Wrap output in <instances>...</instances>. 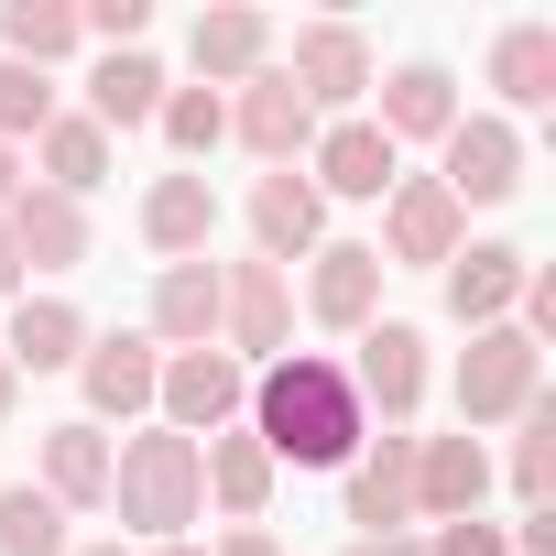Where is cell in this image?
<instances>
[{
    "label": "cell",
    "instance_id": "cell-1",
    "mask_svg": "<svg viewBox=\"0 0 556 556\" xmlns=\"http://www.w3.org/2000/svg\"><path fill=\"white\" fill-rule=\"evenodd\" d=\"M251 437H262V458L273 469H350L361 458V437H371V415H361V393H350V361H328V350H285V361H262V382H251Z\"/></svg>",
    "mask_w": 556,
    "mask_h": 556
},
{
    "label": "cell",
    "instance_id": "cell-2",
    "mask_svg": "<svg viewBox=\"0 0 556 556\" xmlns=\"http://www.w3.org/2000/svg\"><path fill=\"white\" fill-rule=\"evenodd\" d=\"M110 502H121V523L131 534H186L197 523V502H207V469H197V437H175V426H153V437H131L121 458H110Z\"/></svg>",
    "mask_w": 556,
    "mask_h": 556
},
{
    "label": "cell",
    "instance_id": "cell-3",
    "mask_svg": "<svg viewBox=\"0 0 556 556\" xmlns=\"http://www.w3.org/2000/svg\"><path fill=\"white\" fill-rule=\"evenodd\" d=\"M534 393H545V350H534L523 328H480L469 361H458V415H469V426H502V415H523Z\"/></svg>",
    "mask_w": 556,
    "mask_h": 556
},
{
    "label": "cell",
    "instance_id": "cell-4",
    "mask_svg": "<svg viewBox=\"0 0 556 556\" xmlns=\"http://www.w3.org/2000/svg\"><path fill=\"white\" fill-rule=\"evenodd\" d=\"M153 404H164L175 437H229V415L251 404V371H240L229 350H175L164 382H153Z\"/></svg>",
    "mask_w": 556,
    "mask_h": 556
},
{
    "label": "cell",
    "instance_id": "cell-5",
    "mask_svg": "<svg viewBox=\"0 0 556 556\" xmlns=\"http://www.w3.org/2000/svg\"><path fill=\"white\" fill-rule=\"evenodd\" d=\"M285 328H295V295L273 262H229L218 273V339L229 361H285Z\"/></svg>",
    "mask_w": 556,
    "mask_h": 556
},
{
    "label": "cell",
    "instance_id": "cell-6",
    "mask_svg": "<svg viewBox=\"0 0 556 556\" xmlns=\"http://www.w3.org/2000/svg\"><path fill=\"white\" fill-rule=\"evenodd\" d=\"M458 197L437 175H393V207H382V273L393 262H458Z\"/></svg>",
    "mask_w": 556,
    "mask_h": 556
},
{
    "label": "cell",
    "instance_id": "cell-7",
    "mask_svg": "<svg viewBox=\"0 0 556 556\" xmlns=\"http://www.w3.org/2000/svg\"><path fill=\"white\" fill-rule=\"evenodd\" d=\"M350 393H361V415L404 426V415L426 404V339H415V328H361V361H350Z\"/></svg>",
    "mask_w": 556,
    "mask_h": 556
},
{
    "label": "cell",
    "instance_id": "cell-8",
    "mask_svg": "<svg viewBox=\"0 0 556 556\" xmlns=\"http://www.w3.org/2000/svg\"><path fill=\"white\" fill-rule=\"evenodd\" d=\"M285 77H295V99H306V110H350V99L371 88V45H361L350 23H306V34H295V55H285Z\"/></svg>",
    "mask_w": 556,
    "mask_h": 556
},
{
    "label": "cell",
    "instance_id": "cell-9",
    "mask_svg": "<svg viewBox=\"0 0 556 556\" xmlns=\"http://www.w3.org/2000/svg\"><path fill=\"white\" fill-rule=\"evenodd\" d=\"M458 207H491V197H513L523 186V142H513V121H458L447 131V175H437Z\"/></svg>",
    "mask_w": 556,
    "mask_h": 556
},
{
    "label": "cell",
    "instance_id": "cell-10",
    "mask_svg": "<svg viewBox=\"0 0 556 556\" xmlns=\"http://www.w3.org/2000/svg\"><path fill=\"white\" fill-rule=\"evenodd\" d=\"M513 306H523V251H513V240H480V251H458V262H447V317H458L469 339H480V328H502Z\"/></svg>",
    "mask_w": 556,
    "mask_h": 556
},
{
    "label": "cell",
    "instance_id": "cell-11",
    "mask_svg": "<svg viewBox=\"0 0 556 556\" xmlns=\"http://www.w3.org/2000/svg\"><path fill=\"white\" fill-rule=\"evenodd\" d=\"M0 229H12V251H23L34 273L88 262V207H77V197H55V186H23L12 207H0Z\"/></svg>",
    "mask_w": 556,
    "mask_h": 556
},
{
    "label": "cell",
    "instance_id": "cell-12",
    "mask_svg": "<svg viewBox=\"0 0 556 556\" xmlns=\"http://www.w3.org/2000/svg\"><path fill=\"white\" fill-rule=\"evenodd\" d=\"M251 229H262V262L285 273L295 251H317V229H328V197H317L295 164H273V175L251 186Z\"/></svg>",
    "mask_w": 556,
    "mask_h": 556
},
{
    "label": "cell",
    "instance_id": "cell-13",
    "mask_svg": "<svg viewBox=\"0 0 556 556\" xmlns=\"http://www.w3.org/2000/svg\"><path fill=\"white\" fill-rule=\"evenodd\" d=\"M480 491H491V458H480V437H415V513H437V523H469V513H480Z\"/></svg>",
    "mask_w": 556,
    "mask_h": 556
},
{
    "label": "cell",
    "instance_id": "cell-14",
    "mask_svg": "<svg viewBox=\"0 0 556 556\" xmlns=\"http://www.w3.org/2000/svg\"><path fill=\"white\" fill-rule=\"evenodd\" d=\"M404 513H415V437L382 426V447L350 458V523L361 534H404Z\"/></svg>",
    "mask_w": 556,
    "mask_h": 556
},
{
    "label": "cell",
    "instance_id": "cell-15",
    "mask_svg": "<svg viewBox=\"0 0 556 556\" xmlns=\"http://www.w3.org/2000/svg\"><path fill=\"white\" fill-rule=\"evenodd\" d=\"M240 142H251L262 164H295V153H317V110L295 99V77H285V66H262V77L240 88Z\"/></svg>",
    "mask_w": 556,
    "mask_h": 556
},
{
    "label": "cell",
    "instance_id": "cell-16",
    "mask_svg": "<svg viewBox=\"0 0 556 556\" xmlns=\"http://www.w3.org/2000/svg\"><path fill=\"white\" fill-rule=\"evenodd\" d=\"M0 361H12V371H66V361H88V317L66 295H12V339H0Z\"/></svg>",
    "mask_w": 556,
    "mask_h": 556
},
{
    "label": "cell",
    "instance_id": "cell-17",
    "mask_svg": "<svg viewBox=\"0 0 556 556\" xmlns=\"http://www.w3.org/2000/svg\"><path fill=\"white\" fill-rule=\"evenodd\" d=\"M371 131H382V142H447V131H458V88H447V66H393Z\"/></svg>",
    "mask_w": 556,
    "mask_h": 556
},
{
    "label": "cell",
    "instance_id": "cell-18",
    "mask_svg": "<svg viewBox=\"0 0 556 556\" xmlns=\"http://www.w3.org/2000/svg\"><path fill=\"white\" fill-rule=\"evenodd\" d=\"M393 175H404V153H393L371 121L317 131V197H393Z\"/></svg>",
    "mask_w": 556,
    "mask_h": 556
},
{
    "label": "cell",
    "instance_id": "cell-19",
    "mask_svg": "<svg viewBox=\"0 0 556 556\" xmlns=\"http://www.w3.org/2000/svg\"><path fill=\"white\" fill-rule=\"evenodd\" d=\"M306 306H317L328 328H371V306H382V251H371V240H328Z\"/></svg>",
    "mask_w": 556,
    "mask_h": 556
},
{
    "label": "cell",
    "instance_id": "cell-20",
    "mask_svg": "<svg viewBox=\"0 0 556 556\" xmlns=\"http://www.w3.org/2000/svg\"><path fill=\"white\" fill-rule=\"evenodd\" d=\"M153 339H175V350L218 339V262H164L153 273Z\"/></svg>",
    "mask_w": 556,
    "mask_h": 556
},
{
    "label": "cell",
    "instance_id": "cell-21",
    "mask_svg": "<svg viewBox=\"0 0 556 556\" xmlns=\"http://www.w3.org/2000/svg\"><path fill=\"white\" fill-rule=\"evenodd\" d=\"M207 229H218V197H207V175H164V186L142 197V240H153V251H175V262H207Z\"/></svg>",
    "mask_w": 556,
    "mask_h": 556
},
{
    "label": "cell",
    "instance_id": "cell-22",
    "mask_svg": "<svg viewBox=\"0 0 556 556\" xmlns=\"http://www.w3.org/2000/svg\"><path fill=\"white\" fill-rule=\"evenodd\" d=\"M88 404L99 415H153V382H164V361H153V339H88Z\"/></svg>",
    "mask_w": 556,
    "mask_h": 556
},
{
    "label": "cell",
    "instance_id": "cell-23",
    "mask_svg": "<svg viewBox=\"0 0 556 556\" xmlns=\"http://www.w3.org/2000/svg\"><path fill=\"white\" fill-rule=\"evenodd\" d=\"M45 502L55 513H99L110 502V437L99 426H55L45 437Z\"/></svg>",
    "mask_w": 556,
    "mask_h": 556
},
{
    "label": "cell",
    "instance_id": "cell-24",
    "mask_svg": "<svg viewBox=\"0 0 556 556\" xmlns=\"http://www.w3.org/2000/svg\"><path fill=\"white\" fill-rule=\"evenodd\" d=\"M164 110V66L153 55H99V77H88V121L99 131H142Z\"/></svg>",
    "mask_w": 556,
    "mask_h": 556
},
{
    "label": "cell",
    "instance_id": "cell-25",
    "mask_svg": "<svg viewBox=\"0 0 556 556\" xmlns=\"http://www.w3.org/2000/svg\"><path fill=\"white\" fill-rule=\"evenodd\" d=\"M491 88H502L513 110H545V99H556V23H513V34L491 45Z\"/></svg>",
    "mask_w": 556,
    "mask_h": 556
},
{
    "label": "cell",
    "instance_id": "cell-26",
    "mask_svg": "<svg viewBox=\"0 0 556 556\" xmlns=\"http://www.w3.org/2000/svg\"><path fill=\"white\" fill-rule=\"evenodd\" d=\"M34 142H45V175H55V197H88V186L110 175V131H99L88 110H55Z\"/></svg>",
    "mask_w": 556,
    "mask_h": 556
},
{
    "label": "cell",
    "instance_id": "cell-27",
    "mask_svg": "<svg viewBox=\"0 0 556 556\" xmlns=\"http://www.w3.org/2000/svg\"><path fill=\"white\" fill-rule=\"evenodd\" d=\"M273 23L262 12H197V77H262Z\"/></svg>",
    "mask_w": 556,
    "mask_h": 556
},
{
    "label": "cell",
    "instance_id": "cell-28",
    "mask_svg": "<svg viewBox=\"0 0 556 556\" xmlns=\"http://www.w3.org/2000/svg\"><path fill=\"white\" fill-rule=\"evenodd\" d=\"M197 469H207V491H218L240 523L273 502V458H262V437H207V447H197Z\"/></svg>",
    "mask_w": 556,
    "mask_h": 556
},
{
    "label": "cell",
    "instance_id": "cell-29",
    "mask_svg": "<svg viewBox=\"0 0 556 556\" xmlns=\"http://www.w3.org/2000/svg\"><path fill=\"white\" fill-rule=\"evenodd\" d=\"M0 45H12V66H55V55H77L88 34H77L66 0H12V12H0Z\"/></svg>",
    "mask_w": 556,
    "mask_h": 556
},
{
    "label": "cell",
    "instance_id": "cell-30",
    "mask_svg": "<svg viewBox=\"0 0 556 556\" xmlns=\"http://www.w3.org/2000/svg\"><path fill=\"white\" fill-rule=\"evenodd\" d=\"M0 556H66V513L23 480V491H0Z\"/></svg>",
    "mask_w": 556,
    "mask_h": 556
},
{
    "label": "cell",
    "instance_id": "cell-31",
    "mask_svg": "<svg viewBox=\"0 0 556 556\" xmlns=\"http://www.w3.org/2000/svg\"><path fill=\"white\" fill-rule=\"evenodd\" d=\"M513 491H523V513H545V502H556V404H545V393L523 404V447H513Z\"/></svg>",
    "mask_w": 556,
    "mask_h": 556
},
{
    "label": "cell",
    "instance_id": "cell-32",
    "mask_svg": "<svg viewBox=\"0 0 556 556\" xmlns=\"http://www.w3.org/2000/svg\"><path fill=\"white\" fill-rule=\"evenodd\" d=\"M153 121H164V142H175V153H207V142L229 131V99H218V88H164V110H153Z\"/></svg>",
    "mask_w": 556,
    "mask_h": 556
},
{
    "label": "cell",
    "instance_id": "cell-33",
    "mask_svg": "<svg viewBox=\"0 0 556 556\" xmlns=\"http://www.w3.org/2000/svg\"><path fill=\"white\" fill-rule=\"evenodd\" d=\"M45 121H55V77L0 55V142H23V131H45Z\"/></svg>",
    "mask_w": 556,
    "mask_h": 556
},
{
    "label": "cell",
    "instance_id": "cell-34",
    "mask_svg": "<svg viewBox=\"0 0 556 556\" xmlns=\"http://www.w3.org/2000/svg\"><path fill=\"white\" fill-rule=\"evenodd\" d=\"M426 556H513V545H502V523H480V513H469V523H437V545H426Z\"/></svg>",
    "mask_w": 556,
    "mask_h": 556
},
{
    "label": "cell",
    "instance_id": "cell-35",
    "mask_svg": "<svg viewBox=\"0 0 556 556\" xmlns=\"http://www.w3.org/2000/svg\"><path fill=\"white\" fill-rule=\"evenodd\" d=\"M218 556H285V545H273L262 523H229V545H218Z\"/></svg>",
    "mask_w": 556,
    "mask_h": 556
},
{
    "label": "cell",
    "instance_id": "cell-36",
    "mask_svg": "<svg viewBox=\"0 0 556 556\" xmlns=\"http://www.w3.org/2000/svg\"><path fill=\"white\" fill-rule=\"evenodd\" d=\"M513 556H556V513H523V545Z\"/></svg>",
    "mask_w": 556,
    "mask_h": 556
},
{
    "label": "cell",
    "instance_id": "cell-37",
    "mask_svg": "<svg viewBox=\"0 0 556 556\" xmlns=\"http://www.w3.org/2000/svg\"><path fill=\"white\" fill-rule=\"evenodd\" d=\"M350 556H426V545H415V534H361Z\"/></svg>",
    "mask_w": 556,
    "mask_h": 556
},
{
    "label": "cell",
    "instance_id": "cell-38",
    "mask_svg": "<svg viewBox=\"0 0 556 556\" xmlns=\"http://www.w3.org/2000/svg\"><path fill=\"white\" fill-rule=\"evenodd\" d=\"M0 295H23V251H12V229H0Z\"/></svg>",
    "mask_w": 556,
    "mask_h": 556
},
{
    "label": "cell",
    "instance_id": "cell-39",
    "mask_svg": "<svg viewBox=\"0 0 556 556\" xmlns=\"http://www.w3.org/2000/svg\"><path fill=\"white\" fill-rule=\"evenodd\" d=\"M23 197V164H12V142H0V207H12Z\"/></svg>",
    "mask_w": 556,
    "mask_h": 556
},
{
    "label": "cell",
    "instance_id": "cell-40",
    "mask_svg": "<svg viewBox=\"0 0 556 556\" xmlns=\"http://www.w3.org/2000/svg\"><path fill=\"white\" fill-rule=\"evenodd\" d=\"M12 404H23V371H12V361H0V415H12Z\"/></svg>",
    "mask_w": 556,
    "mask_h": 556
},
{
    "label": "cell",
    "instance_id": "cell-41",
    "mask_svg": "<svg viewBox=\"0 0 556 556\" xmlns=\"http://www.w3.org/2000/svg\"><path fill=\"white\" fill-rule=\"evenodd\" d=\"M77 556H121V545H77Z\"/></svg>",
    "mask_w": 556,
    "mask_h": 556
},
{
    "label": "cell",
    "instance_id": "cell-42",
    "mask_svg": "<svg viewBox=\"0 0 556 556\" xmlns=\"http://www.w3.org/2000/svg\"><path fill=\"white\" fill-rule=\"evenodd\" d=\"M153 556H197V545H153Z\"/></svg>",
    "mask_w": 556,
    "mask_h": 556
}]
</instances>
